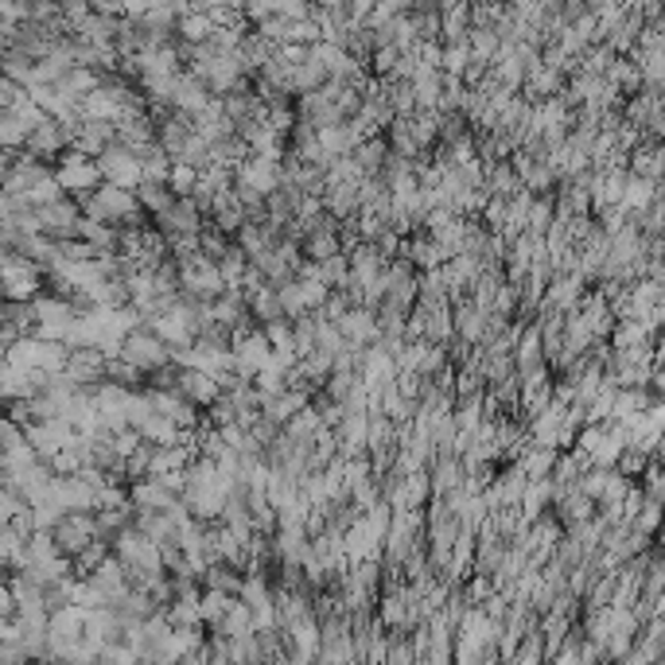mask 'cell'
<instances>
[{
	"label": "cell",
	"mask_w": 665,
	"mask_h": 665,
	"mask_svg": "<svg viewBox=\"0 0 665 665\" xmlns=\"http://www.w3.org/2000/svg\"><path fill=\"white\" fill-rule=\"evenodd\" d=\"M0 619H17V600H12L9 576H0Z\"/></svg>",
	"instance_id": "obj_47"
},
{
	"label": "cell",
	"mask_w": 665,
	"mask_h": 665,
	"mask_svg": "<svg viewBox=\"0 0 665 665\" xmlns=\"http://www.w3.org/2000/svg\"><path fill=\"white\" fill-rule=\"evenodd\" d=\"M140 443H144V440H140V436L132 432V428H121V432H114V436H109V452H114L117 460L125 463V460H129L132 452H137Z\"/></svg>",
	"instance_id": "obj_44"
},
{
	"label": "cell",
	"mask_w": 665,
	"mask_h": 665,
	"mask_svg": "<svg viewBox=\"0 0 665 665\" xmlns=\"http://www.w3.org/2000/svg\"><path fill=\"white\" fill-rule=\"evenodd\" d=\"M191 117H183V114H168L164 121L157 125V144H160V152H164L168 160H175L183 152V144H187V137H191Z\"/></svg>",
	"instance_id": "obj_22"
},
{
	"label": "cell",
	"mask_w": 665,
	"mask_h": 665,
	"mask_svg": "<svg viewBox=\"0 0 665 665\" xmlns=\"http://www.w3.org/2000/svg\"><path fill=\"white\" fill-rule=\"evenodd\" d=\"M78 222H83V211H78V203H74V199H66V195L35 211V230H40L47 242L78 238Z\"/></svg>",
	"instance_id": "obj_8"
},
{
	"label": "cell",
	"mask_w": 665,
	"mask_h": 665,
	"mask_svg": "<svg viewBox=\"0 0 665 665\" xmlns=\"http://www.w3.org/2000/svg\"><path fill=\"white\" fill-rule=\"evenodd\" d=\"M58 378L71 389H98L106 382V354L83 346V351H66V366Z\"/></svg>",
	"instance_id": "obj_9"
},
{
	"label": "cell",
	"mask_w": 665,
	"mask_h": 665,
	"mask_svg": "<svg viewBox=\"0 0 665 665\" xmlns=\"http://www.w3.org/2000/svg\"><path fill=\"white\" fill-rule=\"evenodd\" d=\"M339 335H343V343L351 346V351H366V346L378 343V320H374V312H366V308H351V312L343 315V320L335 323Z\"/></svg>",
	"instance_id": "obj_15"
},
{
	"label": "cell",
	"mask_w": 665,
	"mask_h": 665,
	"mask_svg": "<svg viewBox=\"0 0 665 665\" xmlns=\"http://www.w3.org/2000/svg\"><path fill=\"white\" fill-rule=\"evenodd\" d=\"M553 494H557V486H553L549 479L526 483V491H522V498H517V514H522V522H526V526H534L537 517L549 514V510H553Z\"/></svg>",
	"instance_id": "obj_21"
},
{
	"label": "cell",
	"mask_w": 665,
	"mask_h": 665,
	"mask_svg": "<svg viewBox=\"0 0 665 665\" xmlns=\"http://www.w3.org/2000/svg\"><path fill=\"white\" fill-rule=\"evenodd\" d=\"M230 608H234L230 596H218V591H203V596H199V623H203V626H218Z\"/></svg>",
	"instance_id": "obj_34"
},
{
	"label": "cell",
	"mask_w": 665,
	"mask_h": 665,
	"mask_svg": "<svg viewBox=\"0 0 665 665\" xmlns=\"http://www.w3.org/2000/svg\"><path fill=\"white\" fill-rule=\"evenodd\" d=\"M78 211H83V218L101 222V226H114V230H125V226H148V218L137 206V195H132V191H121V187H109V183H101L94 195L78 199Z\"/></svg>",
	"instance_id": "obj_1"
},
{
	"label": "cell",
	"mask_w": 665,
	"mask_h": 665,
	"mask_svg": "<svg viewBox=\"0 0 665 665\" xmlns=\"http://www.w3.org/2000/svg\"><path fill=\"white\" fill-rule=\"evenodd\" d=\"M308 405H312V394H308V389H285V394L269 397V401L261 405V417L269 420V425L285 428L288 420H292L296 412H304Z\"/></svg>",
	"instance_id": "obj_18"
},
{
	"label": "cell",
	"mask_w": 665,
	"mask_h": 665,
	"mask_svg": "<svg viewBox=\"0 0 665 665\" xmlns=\"http://www.w3.org/2000/svg\"><path fill=\"white\" fill-rule=\"evenodd\" d=\"M175 269H180V296H183V300L211 304L214 296L226 292V285H222V277H218V265L206 261L203 254L187 257V261H180Z\"/></svg>",
	"instance_id": "obj_5"
},
{
	"label": "cell",
	"mask_w": 665,
	"mask_h": 665,
	"mask_svg": "<svg viewBox=\"0 0 665 665\" xmlns=\"http://www.w3.org/2000/svg\"><path fill=\"white\" fill-rule=\"evenodd\" d=\"M132 432H137L148 448H175V443H183V432L168 417H160V412H148Z\"/></svg>",
	"instance_id": "obj_26"
},
{
	"label": "cell",
	"mask_w": 665,
	"mask_h": 665,
	"mask_svg": "<svg viewBox=\"0 0 665 665\" xmlns=\"http://www.w3.org/2000/svg\"><path fill=\"white\" fill-rule=\"evenodd\" d=\"M211 35H214L211 20H206L203 12H195V4H191L187 17L175 20V40L187 43V47H203V43H211Z\"/></svg>",
	"instance_id": "obj_28"
},
{
	"label": "cell",
	"mask_w": 665,
	"mask_h": 665,
	"mask_svg": "<svg viewBox=\"0 0 665 665\" xmlns=\"http://www.w3.org/2000/svg\"><path fill=\"white\" fill-rule=\"evenodd\" d=\"M206 320H211L214 328L234 331L242 320H249V312H246V296H242L238 288H226V292L214 296L211 304H206Z\"/></svg>",
	"instance_id": "obj_17"
},
{
	"label": "cell",
	"mask_w": 665,
	"mask_h": 665,
	"mask_svg": "<svg viewBox=\"0 0 665 665\" xmlns=\"http://www.w3.org/2000/svg\"><path fill=\"white\" fill-rule=\"evenodd\" d=\"M106 382H114V386L129 389V394L144 389V374H140L137 366H129L125 358H106Z\"/></svg>",
	"instance_id": "obj_32"
},
{
	"label": "cell",
	"mask_w": 665,
	"mask_h": 665,
	"mask_svg": "<svg viewBox=\"0 0 665 665\" xmlns=\"http://www.w3.org/2000/svg\"><path fill=\"white\" fill-rule=\"evenodd\" d=\"M9 172H12V152H4V148H0V187H4Z\"/></svg>",
	"instance_id": "obj_48"
},
{
	"label": "cell",
	"mask_w": 665,
	"mask_h": 665,
	"mask_svg": "<svg viewBox=\"0 0 665 665\" xmlns=\"http://www.w3.org/2000/svg\"><path fill=\"white\" fill-rule=\"evenodd\" d=\"M226 249H230V238H226V234H218V230L211 226V222H206L203 230H199V254H203L206 261L218 265V257L226 254Z\"/></svg>",
	"instance_id": "obj_38"
},
{
	"label": "cell",
	"mask_w": 665,
	"mask_h": 665,
	"mask_svg": "<svg viewBox=\"0 0 665 665\" xmlns=\"http://www.w3.org/2000/svg\"><path fill=\"white\" fill-rule=\"evenodd\" d=\"M51 180L58 183V191H63L66 199H86V195H94V191L101 187V172H98V164L94 160H86V157H78L74 148H66L63 157L51 164Z\"/></svg>",
	"instance_id": "obj_3"
},
{
	"label": "cell",
	"mask_w": 665,
	"mask_h": 665,
	"mask_svg": "<svg viewBox=\"0 0 665 665\" xmlns=\"http://www.w3.org/2000/svg\"><path fill=\"white\" fill-rule=\"evenodd\" d=\"M557 455L560 452H553V448H534V443H526V448L514 455V468L526 475V483H537V479L553 475V463H557Z\"/></svg>",
	"instance_id": "obj_27"
},
{
	"label": "cell",
	"mask_w": 665,
	"mask_h": 665,
	"mask_svg": "<svg viewBox=\"0 0 665 665\" xmlns=\"http://www.w3.org/2000/svg\"><path fill=\"white\" fill-rule=\"evenodd\" d=\"M206 101H211L206 86L199 83V78H191L187 71H180V78H175V94H172V109H175V114L195 117V114H203Z\"/></svg>",
	"instance_id": "obj_24"
},
{
	"label": "cell",
	"mask_w": 665,
	"mask_h": 665,
	"mask_svg": "<svg viewBox=\"0 0 665 665\" xmlns=\"http://www.w3.org/2000/svg\"><path fill=\"white\" fill-rule=\"evenodd\" d=\"M657 526H662V506H657V502H642V510L631 517V529H634V534H642V537H650V541H654Z\"/></svg>",
	"instance_id": "obj_39"
},
{
	"label": "cell",
	"mask_w": 665,
	"mask_h": 665,
	"mask_svg": "<svg viewBox=\"0 0 665 665\" xmlns=\"http://www.w3.org/2000/svg\"><path fill=\"white\" fill-rule=\"evenodd\" d=\"M66 148H71V129H66V125H58V121H43L40 129L28 132V144L20 148V152L43 160V164H55Z\"/></svg>",
	"instance_id": "obj_12"
},
{
	"label": "cell",
	"mask_w": 665,
	"mask_h": 665,
	"mask_svg": "<svg viewBox=\"0 0 665 665\" xmlns=\"http://www.w3.org/2000/svg\"><path fill=\"white\" fill-rule=\"evenodd\" d=\"M351 157H354V164L362 168V175H378V172H382V164H386V157H389L386 132H382V137H369V140H362V144L354 148Z\"/></svg>",
	"instance_id": "obj_29"
},
{
	"label": "cell",
	"mask_w": 665,
	"mask_h": 665,
	"mask_svg": "<svg viewBox=\"0 0 665 665\" xmlns=\"http://www.w3.org/2000/svg\"><path fill=\"white\" fill-rule=\"evenodd\" d=\"M491 596H494V583L486 580V576H475V572L468 576V583H463V591H460L463 608H483Z\"/></svg>",
	"instance_id": "obj_37"
},
{
	"label": "cell",
	"mask_w": 665,
	"mask_h": 665,
	"mask_svg": "<svg viewBox=\"0 0 665 665\" xmlns=\"http://www.w3.org/2000/svg\"><path fill=\"white\" fill-rule=\"evenodd\" d=\"M175 369H180V366H175ZM175 394L203 412V409H211V405L218 401L222 389L214 386L211 374H199V369H180V374H175Z\"/></svg>",
	"instance_id": "obj_16"
},
{
	"label": "cell",
	"mask_w": 665,
	"mask_h": 665,
	"mask_svg": "<svg viewBox=\"0 0 665 665\" xmlns=\"http://www.w3.org/2000/svg\"><path fill=\"white\" fill-rule=\"evenodd\" d=\"M206 665H234V662H226L222 654H211V650H206Z\"/></svg>",
	"instance_id": "obj_49"
},
{
	"label": "cell",
	"mask_w": 665,
	"mask_h": 665,
	"mask_svg": "<svg viewBox=\"0 0 665 665\" xmlns=\"http://www.w3.org/2000/svg\"><path fill=\"white\" fill-rule=\"evenodd\" d=\"M20 448H28L24 428H20L12 417H4V412H0V455H12V452H20Z\"/></svg>",
	"instance_id": "obj_40"
},
{
	"label": "cell",
	"mask_w": 665,
	"mask_h": 665,
	"mask_svg": "<svg viewBox=\"0 0 665 665\" xmlns=\"http://www.w3.org/2000/svg\"><path fill=\"white\" fill-rule=\"evenodd\" d=\"M78 242H86L98 254H117V230L114 226H101V222L83 218L78 222Z\"/></svg>",
	"instance_id": "obj_31"
},
{
	"label": "cell",
	"mask_w": 665,
	"mask_h": 665,
	"mask_svg": "<svg viewBox=\"0 0 665 665\" xmlns=\"http://www.w3.org/2000/svg\"><path fill=\"white\" fill-rule=\"evenodd\" d=\"M94 164H98V172H101V183H109V187H121V191L140 187V160L132 157L129 148L109 144Z\"/></svg>",
	"instance_id": "obj_10"
},
{
	"label": "cell",
	"mask_w": 665,
	"mask_h": 665,
	"mask_svg": "<svg viewBox=\"0 0 665 665\" xmlns=\"http://www.w3.org/2000/svg\"><path fill=\"white\" fill-rule=\"evenodd\" d=\"M24 144H28V125L20 121L12 109H4V114H0V148H4V152H20Z\"/></svg>",
	"instance_id": "obj_35"
},
{
	"label": "cell",
	"mask_w": 665,
	"mask_h": 665,
	"mask_svg": "<svg viewBox=\"0 0 665 665\" xmlns=\"http://www.w3.org/2000/svg\"><path fill=\"white\" fill-rule=\"evenodd\" d=\"M199 183V172L191 164H180V160H172V172H168V183L164 187L172 191V199H187L191 191H195Z\"/></svg>",
	"instance_id": "obj_36"
},
{
	"label": "cell",
	"mask_w": 665,
	"mask_h": 665,
	"mask_svg": "<svg viewBox=\"0 0 665 665\" xmlns=\"http://www.w3.org/2000/svg\"><path fill=\"white\" fill-rule=\"evenodd\" d=\"M626 172L639 180L662 183V144L657 140H642L634 152H626Z\"/></svg>",
	"instance_id": "obj_25"
},
{
	"label": "cell",
	"mask_w": 665,
	"mask_h": 665,
	"mask_svg": "<svg viewBox=\"0 0 665 665\" xmlns=\"http://www.w3.org/2000/svg\"><path fill=\"white\" fill-rule=\"evenodd\" d=\"M152 226H157V234L164 242H172V238H199V230L206 226V218L199 214V206L191 203V199H175V203L168 206L160 218H152Z\"/></svg>",
	"instance_id": "obj_11"
},
{
	"label": "cell",
	"mask_w": 665,
	"mask_h": 665,
	"mask_svg": "<svg viewBox=\"0 0 665 665\" xmlns=\"http://www.w3.org/2000/svg\"><path fill=\"white\" fill-rule=\"evenodd\" d=\"M436 17H440V47L448 43H463L471 32V4H436Z\"/></svg>",
	"instance_id": "obj_19"
},
{
	"label": "cell",
	"mask_w": 665,
	"mask_h": 665,
	"mask_svg": "<svg viewBox=\"0 0 665 665\" xmlns=\"http://www.w3.org/2000/svg\"><path fill=\"white\" fill-rule=\"evenodd\" d=\"M117 358H125L129 362V366H137L140 374H157V369H168V366H175V354L168 351L164 343H160L157 335H152V331L148 328H137V331H129V335H125V343H121V354H117Z\"/></svg>",
	"instance_id": "obj_4"
},
{
	"label": "cell",
	"mask_w": 665,
	"mask_h": 665,
	"mask_svg": "<svg viewBox=\"0 0 665 665\" xmlns=\"http://www.w3.org/2000/svg\"><path fill=\"white\" fill-rule=\"evenodd\" d=\"M43 269L28 257L0 249V300L4 304H32L43 296Z\"/></svg>",
	"instance_id": "obj_2"
},
{
	"label": "cell",
	"mask_w": 665,
	"mask_h": 665,
	"mask_svg": "<svg viewBox=\"0 0 665 665\" xmlns=\"http://www.w3.org/2000/svg\"><path fill=\"white\" fill-rule=\"evenodd\" d=\"M168 172H172V160H168L164 152H157V157L140 160V183H160V187H164V183H168Z\"/></svg>",
	"instance_id": "obj_43"
},
{
	"label": "cell",
	"mask_w": 665,
	"mask_h": 665,
	"mask_svg": "<svg viewBox=\"0 0 665 665\" xmlns=\"http://www.w3.org/2000/svg\"><path fill=\"white\" fill-rule=\"evenodd\" d=\"M32 665H55V662H47V657H43V662H32Z\"/></svg>",
	"instance_id": "obj_50"
},
{
	"label": "cell",
	"mask_w": 665,
	"mask_h": 665,
	"mask_svg": "<svg viewBox=\"0 0 665 665\" xmlns=\"http://www.w3.org/2000/svg\"><path fill=\"white\" fill-rule=\"evenodd\" d=\"M296 288H300V300H304V312H308V315L320 312V308L328 304V292H331V288L320 285V280H300V277H296Z\"/></svg>",
	"instance_id": "obj_42"
},
{
	"label": "cell",
	"mask_w": 665,
	"mask_h": 665,
	"mask_svg": "<svg viewBox=\"0 0 665 665\" xmlns=\"http://www.w3.org/2000/svg\"><path fill=\"white\" fill-rule=\"evenodd\" d=\"M308 55H312V47H300V43H280L277 47V58L285 66H304Z\"/></svg>",
	"instance_id": "obj_45"
},
{
	"label": "cell",
	"mask_w": 665,
	"mask_h": 665,
	"mask_svg": "<svg viewBox=\"0 0 665 665\" xmlns=\"http://www.w3.org/2000/svg\"><path fill=\"white\" fill-rule=\"evenodd\" d=\"M40 389H35V378L28 374V369H20V366H0V405L9 409V405H17V401H28V397H35Z\"/></svg>",
	"instance_id": "obj_23"
},
{
	"label": "cell",
	"mask_w": 665,
	"mask_h": 665,
	"mask_svg": "<svg viewBox=\"0 0 665 665\" xmlns=\"http://www.w3.org/2000/svg\"><path fill=\"white\" fill-rule=\"evenodd\" d=\"M98 541V526H94V514H63L51 529V545H55L58 557L74 560L78 553H86Z\"/></svg>",
	"instance_id": "obj_6"
},
{
	"label": "cell",
	"mask_w": 665,
	"mask_h": 665,
	"mask_svg": "<svg viewBox=\"0 0 665 665\" xmlns=\"http://www.w3.org/2000/svg\"><path fill=\"white\" fill-rule=\"evenodd\" d=\"M132 195H137V206H140V214H144L148 222H152V218H160V214H164L168 206L175 203V199H172V191H168V187H160V183H140V187L132 191Z\"/></svg>",
	"instance_id": "obj_30"
},
{
	"label": "cell",
	"mask_w": 665,
	"mask_h": 665,
	"mask_svg": "<svg viewBox=\"0 0 665 665\" xmlns=\"http://www.w3.org/2000/svg\"><path fill=\"white\" fill-rule=\"evenodd\" d=\"M463 486V463L452 460V455H436L432 463H428V491H432V498H443V494H452Z\"/></svg>",
	"instance_id": "obj_20"
},
{
	"label": "cell",
	"mask_w": 665,
	"mask_h": 665,
	"mask_svg": "<svg viewBox=\"0 0 665 665\" xmlns=\"http://www.w3.org/2000/svg\"><path fill=\"white\" fill-rule=\"evenodd\" d=\"M106 557H109V545H106V541H94L90 549H86V553H78V557L71 560L74 576H78V580H86V576H90L94 568H98V565H101V560H106Z\"/></svg>",
	"instance_id": "obj_41"
},
{
	"label": "cell",
	"mask_w": 665,
	"mask_h": 665,
	"mask_svg": "<svg viewBox=\"0 0 665 665\" xmlns=\"http://www.w3.org/2000/svg\"><path fill=\"white\" fill-rule=\"evenodd\" d=\"M234 187H249L261 199H269L272 191L280 187V164L277 160H261V157H246L238 168H234Z\"/></svg>",
	"instance_id": "obj_13"
},
{
	"label": "cell",
	"mask_w": 665,
	"mask_h": 665,
	"mask_svg": "<svg viewBox=\"0 0 665 665\" xmlns=\"http://www.w3.org/2000/svg\"><path fill=\"white\" fill-rule=\"evenodd\" d=\"M32 312H35V339H43V343H63L71 323L78 320L74 304H66V300H58V296L51 292L32 300Z\"/></svg>",
	"instance_id": "obj_7"
},
{
	"label": "cell",
	"mask_w": 665,
	"mask_h": 665,
	"mask_svg": "<svg viewBox=\"0 0 665 665\" xmlns=\"http://www.w3.org/2000/svg\"><path fill=\"white\" fill-rule=\"evenodd\" d=\"M24 510V502L17 498V494H9V491H0V529H9L12 526V517Z\"/></svg>",
	"instance_id": "obj_46"
},
{
	"label": "cell",
	"mask_w": 665,
	"mask_h": 665,
	"mask_svg": "<svg viewBox=\"0 0 665 665\" xmlns=\"http://www.w3.org/2000/svg\"><path fill=\"white\" fill-rule=\"evenodd\" d=\"M246 269H249L246 254H242V249L230 242V249H226V254L218 257V277H222V285H226V288H238L242 277H246Z\"/></svg>",
	"instance_id": "obj_33"
},
{
	"label": "cell",
	"mask_w": 665,
	"mask_h": 665,
	"mask_svg": "<svg viewBox=\"0 0 665 665\" xmlns=\"http://www.w3.org/2000/svg\"><path fill=\"white\" fill-rule=\"evenodd\" d=\"M129 491V506L137 510V514H168V510L175 506V494H168V486L160 483V479H137V483L125 486Z\"/></svg>",
	"instance_id": "obj_14"
}]
</instances>
